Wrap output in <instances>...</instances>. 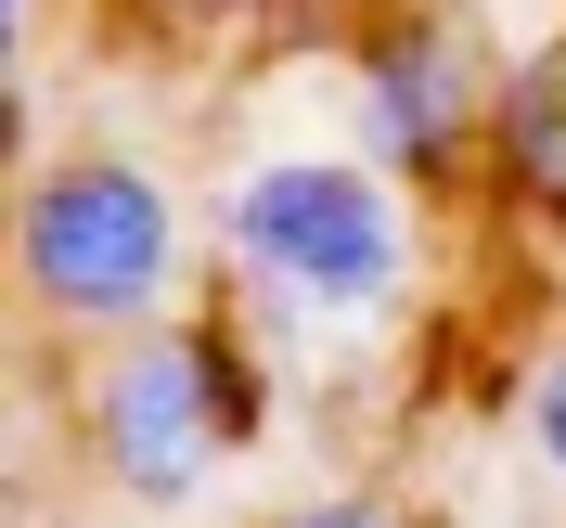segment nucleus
Returning <instances> with one entry per match:
<instances>
[{
	"label": "nucleus",
	"mask_w": 566,
	"mask_h": 528,
	"mask_svg": "<svg viewBox=\"0 0 566 528\" xmlns=\"http://www.w3.org/2000/svg\"><path fill=\"white\" fill-rule=\"evenodd\" d=\"M219 258L283 335L296 322H387L424 271L412 180H387L374 155H258L219 194Z\"/></svg>",
	"instance_id": "1"
},
{
	"label": "nucleus",
	"mask_w": 566,
	"mask_h": 528,
	"mask_svg": "<svg viewBox=\"0 0 566 528\" xmlns=\"http://www.w3.org/2000/svg\"><path fill=\"white\" fill-rule=\"evenodd\" d=\"M180 194L142 155H52L13 207V271H27V310L39 322H77V335H155L180 297Z\"/></svg>",
	"instance_id": "2"
},
{
	"label": "nucleus",
	"mask_w": 566,
	"mask_h": 528,
	"mask_svg": "<svg viewBox=\"0 0 566 528\" xmlns=\"http://www.w3.org/2000/svg\"><path fill=\"white\" fill-rule=\"evenodd\" d=\"M258 425H271V387L232 322H155L91 374V464L129 503H193Z\"/></svg>",
	"instance_id": "3"
},
{
	"label": "nucleus",
	"mask_w": 566,
	"mask_h": 528,
	"mask_svg": "<svg viewBox=\"0 0 566 528\" xmlns=\"http://www.w3.org/2000/svg\"><path fill=\"white\" fill-rule=\"evenodd\" d=\"M463 130H476V65H463V39L438 27V13L374 27V52H360V155L387 180H424V168L463 155Z\"/></svg>",
	"instance_id": "4"
},
{
	"label": "nucleus",
	"mask_w": 566,
	"mask_h": 528,
	"mask_svg": "<svg viewBox=\"0 0 566 528\" xmlns=\"http://www.w3.org/2000/svg\"><path fill=\"white\" fill-rule=\"evenodd\" d=\"M502 168L528 180L541 207H566V77L554 65L502 77Z\"/></svg>",
	"instance_id": "5"
},
{
	"label": "nucleus",
	"mask_w": 566,
	"mask_h": 528,
	"mask_svg": "<svg viewBox=\"0 0 566 528\" xmlns=\"http://www.w3.org/2000/svg\"><path fill=\"white\" fill-rule=\"evenodd\" d=\"M528 452H541V477L566 490V335L541 349V374H528Z\"/></svg>",
	"instance_id": "6"
},
{
	"label": "nucleus",
	"mask_w": 566,
	"mask_h": 528,
	"mask_svg": "<svg viewBox=\"0 0 566 528\" xmlns=\"http://www.w3.org/2000/svg\"><path fill=\"white\" fill-rule=\"evenodd\" d=\"M271 528H412V516H387V503H296V516H271Z\"/></svg>",
	"instance_id": "7"
},
{
	"label": "nucleus",
	"mask_w": 566,
	"mask_h": 528,
	"mask_svg": "<svg viewBox=\"0 0 566 528\" xmlns=\"http://www.w3.org/2000/svg\"><path fill=\"white\" fill-rule=\"evenodd\" d=\"M0 13H27V0H0Z\"/></svg>",
	"instance_id": "8"
}]
</instances>
